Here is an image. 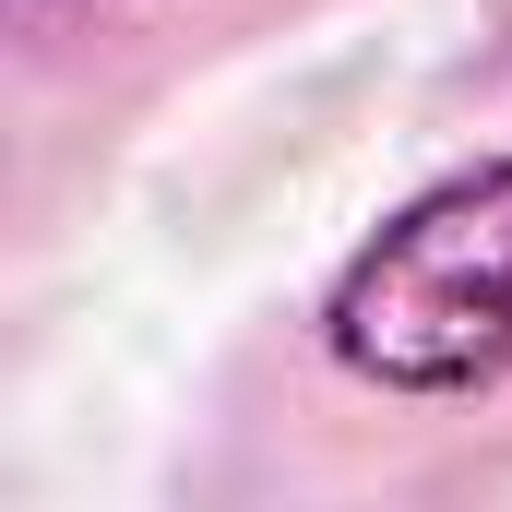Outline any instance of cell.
I'll use <instances>...</instances> for the list:
<instances>
[{
	"label": "cell",
	"mask_w": 512,
	"mask_h": 512,
	"mask_svg": "<svg viewBox=\"0 0 512 512\" xmlns=\"http://www.w3.org/2000/svg\"><path fill=\"white\" fill-rule=\"evenodd\" d=\"M334 370L405 405L512 382V155L417 191L382 239H358L322 298Z\"/></svg>",
	"instance_id": "obj_1"
}]
</instances>
